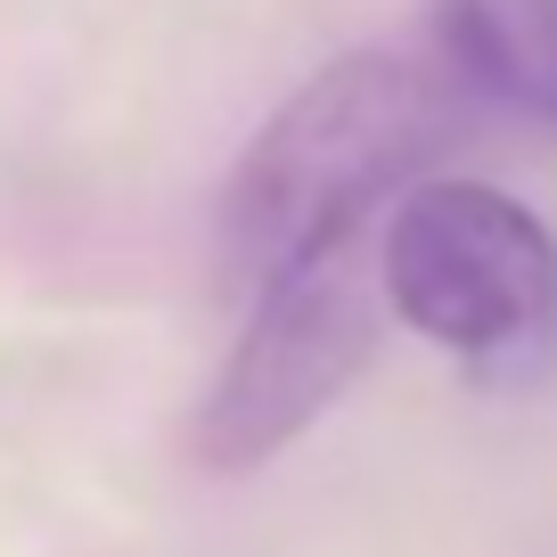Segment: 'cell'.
I'll return each mask as SVG.
<instances>
[{
  "instance_id": "6da1fadb",
  "label": "cell",
  "mask_w": 557,
  "mask_h": 557,
  "mask_svg": "<svg viewBox=\"0 0 557 557\" xmlns=\"http://www.w3.org/2000/svg\"><path fill=\"white\" fill-rule=\"evenodd\" d=\"M451 74L418 66L401 50H345L304 74L255 139L238 148L213 213L222 278L262 296L287 271L336 255L369 230V213L426 173L451 132Z\"/></svg>"
},
{
  "instance_id": "3957f363",
  "label": "cell",
  "mask_w": 557,
  "mask_h": 557,
  "mask_svg": "<svg viewBox=\"0 0 557 557\" xmlns=\"http://www.w3.org/2000/svg\"><path fill=\"white\" fill-rule=\"evenodd\" d=\"M385 345V278L361 262V238L262 287L238 345L222 352L206 401L189 418V459L206 475H255L287 443H304L361 385Z\"/></svg>"
},
{
  "instance_id": "7a4b0ae2",
  "label": "cell",
  "mask_w": 557,
  "mask_h": 557,
  "mask_svg": "<svg viewBox=\"0 0 557 557\" xmlns=\"http://www.w3.org/2000/svg\"><path fill=\"white\" fill-rule=\"evenodd\" d=\"M385 312L475 377H533L557 352V230L492 181H418L377 238Z\"/></svg>"
},
{
  "instance_id": "277c9868",
  "label": "cell",
  "mask_w": 557,
  "mask_h": 557,
  "mask_svg": "<svg viewBox=\"0 0 557 557\" xmlns=\"http://www.w3.org/2000/svg\"><path fill=\"white\" fill-rule=\"evenodd\" d=\"M435 50L459 90L557 132V0H435Z\"/></svg>"
}]
</instances>
